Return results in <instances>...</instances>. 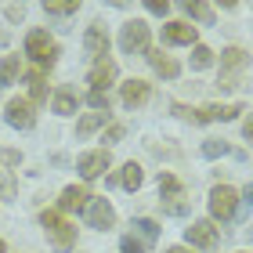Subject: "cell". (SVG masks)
Returning <instances> with one entry per match:
<instances>
[{"label": "cell", "instance_id": "34", "mask_svg": "<svg viewBox=\"0 0 253 253\" xmlns=\"http://www.w3.org/2000/svg\"><path fill=\"white\" fill-rule=\"evenodd\" d=\"M167 253H192V250H188V246H170Z\"/></svg>", "mask_w": 253, "mask_h": 253}, {"label": "cell", "instance_id": "13", "mask_svg": "<svg viewBox=\"0 0 253 253\" xmlns=\"http://www.w3.org/2000/svg\"><path fill=\"white\" fill-rule=\"evenodd\" d=\"M84 47H87V54H94V62L98 58H109V33L98 26H87V33H84Z\"/></svg>", "mask_w": 253, "mask_h": 253}, {"label": "cell", "instance_id": "19", "mask_svg": "<svg viewBox=\"0 0 253 253\" xmlns=\"http://www.w3.org/2000/svg\"><path fill=\"white\" fill-rule=\"evenodd\" d=\"M54 112H58V116H73V112H76V94L69 87L54 90Z\"/></svg>", "mask_w": 253, "mask_h": 253}, {"label": "cell", "instance_id": "28", "mask_svg": "<svg viewBox=\"0 0 253 253\" xmlns=\"http://www.w3.org/2000/svg\"><path fill=\"white\" fill-rule=\"evenodd\" d=\"M228 152V141H206L203 145V156L206 159H217V156H224Z\"/></svg>", "mask_w": 253, "mask_h": 253}, {"label": "cell", "instance_id": "14", "mask_svg": "<svg viewBox=\"0 0 253 253\" xmlns=\"http://www.w3.org/2000/svg\"><path fill=\"white\" fill-rule=\"evenodd\" d=\"M243 105H206L192 112V123H213V120H235Z\"/></svg>", "mask_w": 253, "mask_h": 253}, {"label": "cell", "instance_id": "24", "mask_svg": "<svg viewBox=\"0 0 253 253\" xmlns=\"http://www.w3.org/2000/svg\"><path fill=\"white\" fill-rule=\"evenodd\" d=\"M185 11H188L195 22H203V26H210V22H213V7L203 4V0H185Z\"/></svg>", "mask_w": 253, "mask_h": 253}, {"label": "cell", "instance_id": "22", "mask_svg": "<svg viewBox=\"0 0 253 253\" xmlns=\"http://www.w3.org/2000/svg\"><path fill=\"white\" fill-rule=\"evenodd\" d=\"M134 228H137V235H141V239H137V243H156V239H159V224L152 221V217H137V221H134Z\"/></svg>", "mask_w": 253, "mask_h": 253}, {"label": "cell", "instance_id": "36", "mask_svg": "<svg viewBox=\"0 0 253 253\" xmlns=\"http://www.w3.org/2000/svg\"><path fill=\"white\" fill-rule=\"evenodd\" d=\"M0 253H4V243H0Z\"/></svg>", "mask_w": 253, "mask_h": 253}, {"label": "cell", "instance_id": "23", "mask_svg": "<svg viewBox=\"0 0 253 253\" xmlns=\"http://www.w3.org/2000/svg\"><path fill=\"white\" fill-rule=\"evenodd\" d=\"M29 98H33V105L47 101V84H43V73H40V69H33V73H29Z\"/></svg>", "mask_w": 253, "mask_h": 253}, {"label": "cell", "instance_id": "25", "mask_svg": "<svg viewBox=\"0 0 253 253\" xmlns=\"http://www.w3.org/2000/svg\"><path fill=\"white\" fill-rule=\"evenodd\" d=\"M43 11H47V15H76L80 4H76V0H47Z\"/></svg>", "mask_w": 253, "mask_h": 253}, {"label": "cell", "instance_id": "11", "mask_svg": "<svg viewBox=\"0 0 253 253\" xmlns=\"http://www.w3.org/2000/svg\"><path fill=\"white\" fill-rule=\"evenodd\" d=\"M112 80H116V62H112V58H98L94 65H90V76H87L90 90H105V94H109Z\"/></svg>", "mask_w": 253, "mask_h": 253}, {"label": "cell", "instance_id": "31", "mask_svg": "<svg viewBox=\"0 0 253 253\" xmlns=\"http://www.w3.org/2000/svg\"><path fill=\"white\" fill-rule=\"evenodd\" d=\"M4 15H7L11 22H22V15H26V7H22V4H7V7H4Z\"/></svg>", "mask_w": 253, "mask_h": 253}, {"label": "cell", "instance_id": "10", "mask_svg": "<svg viewBox=\"0 0 253 253\" xmlns=\"http://www.w3.org/2000/svg\"><path fill=\"white\" fill-rule=\"evenodd\" d=\"M87 224L98 228V232H109V228L116 224V210L109 206V199H94L87 206Z\"/></svg>", "mask_w": 253, "mask_h": 253}, {"label": "cell", "instance_id": "9", "mask_svg": "<svg viewBox=\"0 0 253 253\" xmlns=\"http://www.w3.org/2000/svg\"><path fill=\"white\" fill-rule=\"evenodd\" d=\"M148 94H152V84H145V80H126V84L120 87V101L126 109H137V105H145L148 101Z\"/></svg>", "mask_w": 253, "mask_h": 253}, {"label": "cell", "instance_id": "27", "mask_svg": "<svg viewBox=\"0 0 253 253\" xmlns=\"http://www.w3.org/2000/svg\"><path fill=\"white\" fill-rule=\"evenodd\" d=\"M87 101L94 105V112H109V94H105V90H90Z\"/></svg>", "mask_w": 253, "mask_h": 253}, {"label": "cell", "instance_id": "6", "mask_svg": "<svg viewBox=\"0 0 253 253\" xmlns=\"http://www.w3.org/2000/svg\"><path fill=\"white\" fill-rule=\"evenodd\" d=\"M4 120H7L11 126H18V130H29V126L37 123L33 101H29V98H11V101H7V112H4Z\"/></svg>", "mask_w": 253, "mask_h": 253}, {"label": "cell", "instance_id": "15", "mask_svg": "<svg viewBox=\"0 0 253 253\" xmlns=\"http://www.w3.org/2000/svg\"><path fill=\"white\" fill-rule=\"evenodd\" d=\"M145 58H148V65H152L163 80H174V76L181 73V65H177L174 58H170V54H163L159 47H148V51H145Z\"/></svg>", "mask_w": 253, "mask_h": 253}, {"label": "cell", "instance_id": "16", "mask_svg": "<svg viewBox=\"0 0 253 253\" xmlns=\"http://www.w3.org/2000/svg\"><path fill=\"white\" fill-rule=\"evenodd\" d=\"M163 40L167 43H195V26H188V22H167Z\"/></svg>", "mask_w": 253, "mask_h": 253}, {"label": "cell", "instance_id": "18", "mask_svg": "<svg viewBox=\"0 0 253 253\" xmlns=\"http://www.w3.org/2000/svg\"><path fill=\"white\" fill-rule=\"evenodd\" d=\"M141 181H145V170L130 159V163L123 167V174H120V185H123L126 192H137V188H141Z\"/></svg>", "mask_w": 253, "mask_h": 253}, {"label": "cell", "instance_id": "30", "mask_svg": "<svg viewBox=\"0 0 253 253\" xmlns=\"http://www.w3.org/2000/svg\"><path fill=\"white\" fill-rule=\"evenodd\" d=\"M145 7L152 11V15H167V11H170V4H167V0H145Z\"/></svg>", "mask_w": 253, "mask_h": 253}, {"label": "cell", "instance_id": "35", "mask_svg": "<svg viewBox=\"0 0 253 253\" xmlns=\"http://www.w3.org/2000/svg\"><path fill=\"white\" fill-rule=\"evenodd\" d=\"M243 195H246V203L253 206V185H246V192H243Z\"/></svg>", "mask_w": 253, "mask_h": 253}, {"label": "cell", "instance_id": "12", "mask_svg": "<svg viewBox=\"0 0 253 253\" xmlns=\"http://www.w3.org/2000/svg\"><path fill=\"white\" fill-rule=\"evenodd\" d=\"M90 206V192L84 185H69L62 192V199H58V210L62 213H80V210H87Z\"/></svg>", "mask_w": 253, "mask_h": 253}, {"label": "cell", "instance_id": "32", "mask_svg": "<svg viewBox=\"0 0 253 253\" xmlns=\"http://www.w3.org/2000/svg\"><path fill=\"white\" fill-rule=\"evenodd\" d=\"M120 137H123V126H120V123H112L109 130H105V141H120Z\"/></svg>", "mask_w": 253, "mask_h": 253}, {"label": "cell", "instance_id": "20", "mask_svg": "<svg viewBox=\"0 0 253 253\" xmlns=\"http://www.w3.org/2000/svg\"><path fill=\"white\" fill-rule=\"evenodd\" d=\"M18 54H4L0 58V87H7V84H15L18 80Z\"/></svg>", "mask_w": 253, "mask_h": 253}, {"label": "cell", "instance_id": "3", "mask_svg": "<svg viewBox=\"0 0 253 253\" xmlns=\"http://www.w3.org/2000/svg\"><path fill=\"white\" fill-rule=\"evenodd\" d=\"M26 54H29L37 65H47V69H51L54 62H58V43L51 40L47 29H33L29 37H26Z\"/></svg>", "mask_w": 253, "mask_h": 253}, {"label": "cell", "instance_id": "4", "mask_svg": "<svg viewBox=\"0 0 253 253\" xmlns=\"http://www.w3.org/2000/svg\"><path fill=\"white\" fill-rule=\"evenodd\" d=\"M120 47H123V54H145L148 51V26L141 18L126 22L120 29Z\"/></svg>", "mask_w": 253, "mask_h": 253}, {"label": "cell", "instance_id": "2", "mask_svg": "<svg viewBox=\"0 0 253 253\" xmlns=\"http://www.w3.org/2000/svg\"><path fill=\"white\" fill-rule=\"evenodd\" d=\"M246 69H250V54H246L243 47H228V51H221V80H217V87H221V90L239 87V80H243Z\"/></svg>", "mask_w": 253, "mask_h": 253}, {"label": "cell", "instance_id": "7", "mask_svg": "<svg viewBox=\"0 0 253 253\" xmlns=\"http://www.w3.org/2000/svg\"><path fill=\"white\" fill-rule=\"evenodd\" d=\"M185 239H188V246L213 250L217 246V224L213 221H195L192 228H185Z\"/></svg>", "mask_w": 253, "mask_h": 253}, {"label": "cell", "instance_id": "26", "mask_svg": "<svg viewBox=\"0 0 253 253\" xmlns=\"http://www.w3.org/2000/svg\"><path fill=\"white\" fill-rule=\"evenodd\" d=\"M210 65H213V51L203 47V43H195V51H192V69H210Z\"/></svg>", "mask_w": 253, "mask_h": 253}, {"label": "cell", "instance_id": "8", "mask_svg": "<svg viewBox=\"0 0 253 253\" xmlns=\"http://www.w3.org/2000/svg\"><path fill=\"white\" fill-rule=\"evenodd\" d=\"M76 170L84 174V181L101 177L109 170V152H105V148H98V152H84V156H80V163H76Z\"/></svg>", "mask_w": 253, "mask_h": 253}, {"label": "cell", "instance_id": "1", "mask_svg": "<svg viewBox=\"0 0 253 253\" xmlns=\"http://www.w3.org/2000/svg\"><path fill=\"white\" fill-rule=\"evenodd\" d=\"M40 228L47 232V239H51V246L58 250V253H69L76 246V228L65 221V217L58 213V210H43L40 213Z\"/></svg>", "mask_w": 253, "mask_h": 253}, {"label": "cell", "instance_id": "33", "mask_svg": "<svg viewBox=\"0 0 253 253\" xmlns=\"http://www.w3.org/2000/svg\"><path fill=\"white\" fill-rule=\"evenodd\" d=\"M243 134H246V137H250V141H253V116H250V120L243 123Z\"/></svg>", "mask_w": 253, "mask_h": 253}, {"label": "cell", "instance_id": "21", "mask_svg": "<svg viewBox=\"0 0 253 253\" xmlns=\"http://www.w3.org/2000/svg\"><path fill=\"white\" fill-rule=\"evenodd\" d=\"M105 120H109V112H87V116H84V120L76 123V134H80V137L94 134L98 126H105Z\"/></svg>", "mask_w": 253, "mask_h": 253}, {"label": "cell", "instance_id": "17", "mask_svg": "<svg viewBox=\"0 0 253 253\" xmlns=\"http://www.w3.org/2000/svg\"><path fill=\"white\" fill-rule=\"evenodd\" d=\"M159 195H163V203H174V199H185V188H181V181L174 174H159Z\"/></svg>", "mask_w": 253, "mask_h": 253}, {"label": "cell", "instance_id": "5", "mask_svg": "<svg viewBox=\"0 0 253 253\" xmlns=\"http://www.w3.org/2000/svg\"><path fill=\"white\" fill-rule=\"evenodd\" d=\"M235 203H239V192L232 185H217L210 192V217H213V221H228V217H235Z\"/></svg>", "mask_w": 253, "mask_h": 253}, {"label": "cell", "instance_id": "29", "mask_svg": "<svg viewBox=\"0 0 253 253\" xmlns=\"http://www.w3.org/2000/svg\"><path fill=\"white\" fill-rule=\"evenodd\" d=\"M120 250H123V253H145V246L137 243L134 235H123V243H120Z\"/></svg>", "mask_w": 253, "mask_h": 253}]
</instances>
